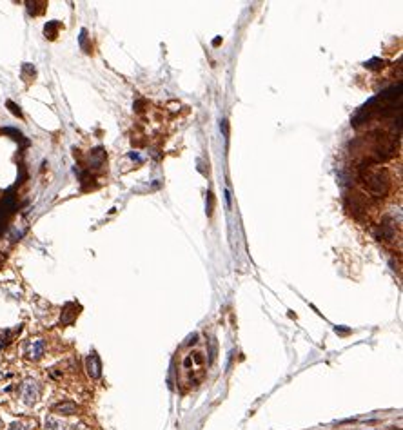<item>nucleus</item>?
<instances>
[{"label":"nucleus","mask_w":403,"mask_h":430,"mask_svg":"<svg viewBox=\"0 0 403 430\" xmlns=\"http://www.w3.org/2000/svg\"><path fill=\"white\" fill-rule=\"evenodd\" d=\"M40 391H42V386H40V383L36 381V379H26V381H22L20 391H18L20 403L24 406H33L36 401H38Z\"/></svg>","instance_id":"obj_1"},{"label":"nucleus","mask_w":403,"mask_h":430,"mask_svg":"<svg viewBox=\"0 0 403 430\" xmlns=\"http://www.w3.org/2000/svg\"><path fill=\"white\" fill-rule=\"evenodd\" d=\"M365 187L369 189V192H372L374 196H384L389 189V180L387 175L384 171H371L367 176H365Z\"/></svg>","instance_id":"obj_2"},{"label":"nucleus","mask_w":403,"mask_h":430,"mask_svg":"<svg viewBox=\"0 0 403 430\" xmlns=\"http://www.w3.org/2000/svg\"><path fill=\"white\" fill-rule=\"evenodd\" d=\"M204 365H205V359H204V354H202V352H191V354L185 356L184 363H182V369H184V372L187 374L189 383L196 381V374L198 376L202 374Z\"/></svg>","instance_id":"obj_3"},{"label":"nucleus","mask_w":403,"mask_h":430,"mask_svg":"<svg viewBox=\"0 0 403 430\" xmlns=\"http://www.w3.org/2000/svg\"><path fill=\"white\" fill-rule=\"evenodd\" d=\"M24 352H26V358L33 359V361H36V359H40L42 356H44L46 352V341L42 338H33L29 339L28 343H26L24 347Z\"/></svg>","instance_id":"obj_4"},{"label":"nucleus","mask_w":403,"mask_h":430,"mask_svg":"<svg viewBox=\"0 0 403 430\" xmlns=\"http://www.w3.org/2000/svg\"><path fill=\"white\" fill-rule=\"evenodd\" d=\"M86 367H88V372L93 379H98L100 374H102V365H100V359L96 354H91L88 359H86Z\"/></svg>","instance_id":"obj_5"},{"label":"nucleus","mask_w":403,"mask_h":430,"mask_svg":"<svg viewBox=\"0 0 403 430\" xmlns=\"http://www.w3.org/2000/svg\"><path fill=\"white\" fill-rule=\"evenodd\" d=\"M46 430H68V425H66V421L56 418V416H48V419H46Z\"/></svg>","instance_id":"obj_6"},{"label":"nucleus","mask_w":403,"mask_h":430,"mask_svg":"<svg viewBox=\"0 0 403 430\" xmlns=\"http://www.w3.org/2000/svg\"><path fill=\"white\" fill-rule=\"evenodd\" d=\"M53 411H55L56 414H60V416H71V414H75V412H76V405H75V403H71V401H64V403H60V405H56Z\"/></svg>","instance_id":"obj_7"},{"label":"nucleus","mask_w":403,"mask_h":430,"mask_svg":"<svg viewBox=\"0 0 403 430\" xmlns=\"http://www.w3.org/2000/svg\"><path fill=\"white\" fill-rule=\"evenodd\" d=\"M68 430H89V426L84 425V423L76 421V423H71V425H68Z\"/></svg>","instance_id":"obj_8"},{"label":"nucleus","mask_w":403,"mask_h":430,"mask_svg":"<svg viewBox=\"0 0 403 430\" xmlns=\"http://www.w3.org/2000/svg\"><path fill=\"white\" fill-rule=\"evenodd\" d=\"M9 430H26L24 423H13L11 426H9Z\"/></svg>","instance_id":"obj_9"},{"label":"nucleus","mask_w":403,"mask_h":430,"mask_svg":"<svg viewBox=\"0 0 403 430\" xmlns=\"http://www.w3.org/2000/svg\"><path fill=\"white\" fill-rule=\"evenodd\" d=\"M0 428H2V421H0Z\"/></svg>","instance_id":"obj_10"}]
</instances>
